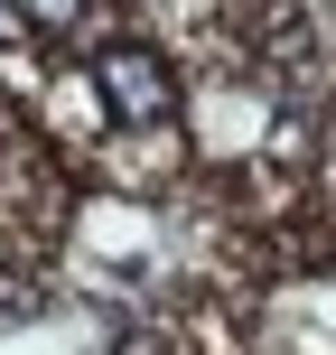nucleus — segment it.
<instances>
[{
    "label": "nucleus",
    "instance_id": "obj_2",
    "mask_svg": "<svg viewBox=\"0 0 336 355\" xmlns=\"http://www.w3.org/2000/svg\"><path fill=\"white\" fill-rule=\"evenodd\" d=\"M28 10H37V19H75V0H28Z\"/></svg>",
    "mask_w": 336,
    "mask_h": 355
},
{
    "label": "nucleus",
    "instance_id": "obj_1",
    "mask_svg": "<svg viewBox=\"0 0 336 355\" xmlns=\"http://www.w3.org/2000/svg\"><path fill=\"white\" fill-rule=\"evenodd\" d=\"M103 103L122 122H159L168 112V66L150 47H103Z\"/></svg>",
    "mask_w": 336,
    "mask_h": 355
}]
</instances>
